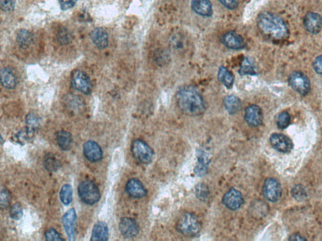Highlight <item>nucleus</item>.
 Masks as SVG:
<instances>
[{"instance_id":"f257e3e1","label":"nucleus","mask_w":322,"mask_h":241,"mask_svg":"<svg viewBox=\"0 0 322 241\" xmlns=\"http://www.w3.org/2000/svg\"><path fill=\"white\" fill-rule=\"evenodd\" d=\"M176 97L179 108L184 114L190 116H199L205 110L203 97L192 86L181 88Z\"/></svg>"},{"instance_id":"f03ea898","label":"nucleus","mask_w":322,"mask_h":241,"mask_svg":"<svg viewBox=\"0 0 322 241\" xmlns=\"http://www.w3.org/2000/svg\"><path fill=\"white\" fill-rule=\"evenodd\" d=\"M259 29L264 35L281 40L288 35L287 24L280 16L270 12H262L257 16Z\"/></svg>"},{"instance_id":"7ed1b4c3","label":"nucleus","mask_w":322,"mask_h":241,"mask_svg":"<svg viewBox=\"0 0 322 241\" xmlns=\"http://www.w3.org/2000/svg\"><path fill=\"white\" fill-rule=\"evenodd\" d=\"M176 228L181 234L186 236L194 237L200 233L201 225L195 215L191 213H185L179 218Z\"/></svg>"},{"instance_id":"20e7f679","label":"nucleus","mask_w":322,"mask_h":241,"mask_svg":"<svg viewBox=\"0 0 322 241\" xmlns=\"http://www.w3.org/2000/svg\"><path fill=\"white\" fill-rule=\"evenodd\" d=\"M78 194L81 200L88 205H94L100 200L101 194L99 188L93 182L85 180L78 187Z\"/></svg>"},{"instance_id":"39448f33","label":"nucleus","mask_w":322,"mask_h":241,"mask_svg":"<svg viewBox=\"0 0 322 241\" xmlns=\"http://www.w3.org/2000/svg\"><path fill=\"white\" fill-rule=\"evenodd\" d=\"M134 158L142 164H149L153 161L154 152L146 143L141 139L135 140L131 145Z\"/></svg>"},{"instance_id":"423d86ee","label":"nucleus","mask_w":322,"mask_h":241,"mask_svg":"<svg viewBox=\"0 0 322 241\" xmlns=\"http://www.w3.org/2000/svg\"><path fill=\"white\" fill-rule=\"evenodd\" d=\"M289 83L291 88L302 96L309 94L310 90V80L303 72L295 71L291 73Z\"/></svg>"},{"instance_id":"0eeeda50","label":"nucleus","mask_w":322,"mask_h":241,"mask_svg":"<svg viewBox=\"0 0 322 241\" xmlns=\"http://www.w3.org/2000/svg\"><path fill=\"white\" fill-rule=\"evenodd\" d=\"M71 86L83 94L89 95L92 91V85L90 78L86 73L81 71H74L71 76Z\"/></svg>"},{"instance_id":"6e6552de","label":"nucleus","mask_w":322,"mask_h":241,"mask_svg":"<svg viewBox=\"0 0 322 241\" xmlns=\"http://www.w3.org/2000/svg\"><path fill=\"white\" fill-rule=\"evenodd\" d=\"M263 195L267 200L276 203L281 198L282 189L281 184L275 178H269L266 180L262 189Z\"/></svg>"},{"instance_id":"1a4fd4ad","label":"nucleus","mask_w":322,"mask_h":241,"mask_svg":"<svg viewBox=\"0 0 322 241\" xmlns=\"http://www.w3.org/2000/svg\"><path fill=\"white\" fill-rule=\"evenodd\" d=\"M270 142L274 149L279 152L290 153L293 148L292 141L285 134L274 133L271 136Z\"/></svg>"},{"instance_id":"9d476101","label":"nucleus","mask_w":322,"mask_h":241,"mask_svg":"<svg viewBox=\"0 0 322 241\" xmlns=\"http://www.w3.org/2000/svg\"><path fill=\"white\" fill-rule=\"evenodd\" d=\"M222 202L226 208L236 211L242 207L244 200L241 193L236 189H231L224 195Z\"/></svg>"},{"instance_id":"9b49d317","label":"nucleus","mask_w":322,"mask_h":241,"mask_svg":"<svg viewBox=\"0 0 322 241\" xmlns=\"http://www.w3.org/2000/svg\"><path fill=\"white\" fill-rule=\"evenodd\" d=\"M77 212L74 209H69L63 217V223L69 240H75L77 235Z\"/></svg>"},{"instance_id":"f8f14e48","label":"nucleus","mask_w":322,"mask_h":241,"mask_svg":"<svg viewBox=\"0 0 322 241\" xmlns=\"http://www.w3.org/2000/svg\"><path fill=\"white\" fill-rule=\"evenodd\" d=\"M305 29L312 34H317L322 30V17L318 13L309 12L304 19Z\"/></svg>"},{"instance_id":"ddd939ff","label":"nucleus","mask_w":322,"mask_h":241,"mask_svg":"<svg viewBox=\"0 0 322 241\" xmlns=\"http://www.w3.org/2000/svg\"><path fill=\"white\" fill-rule=\"evenodd\" d=\"M221 41L225 47L233 50H240L246 46L244 39L236 32L231 31L222 36Z\"/></svg>"},{"instance_id":"4468645a","label":"nucleus","mask_w":322,"mask_h":241,"mask_svg":"<svg viewBox=\"0 0 322 241\" xmlns=\"http://www.w3.org/2000/svg\"><path fill=\"white\" fill-rule=\"evenodd\" d=\"M244 119L252 127H259L262 124L263 114L262 109L257 105H251L245 109Z\"/></svg>"},{"instance_id":"2eb2a0df","label":"nucleus","mask_w":322,"mask_h":241,"mask_svg":"<svg viewBox=\"0 0 322 241\" xmlns=\"http://www.w3.org/2000/svg\"><path fill=\"white\" fill-rule=\"evenodd\" d=\"M119 230L120 233L126 238L136 237L139 232L138 224L130 217L122 218L120 220Z\"/></svg>"},{"instance_id":"dca6fc26","label":"nucleus","mask_w":322,"mask_h":241,"mask_svg":"<svg viewBox=\"0 0 322 241\" xmlns=\"http://www.w3.org/2000/svg\"><path fill=\"white\" fill-rule=\"evenodd\" d=\"M84 154L87 159L91 162H97L103 158L102 148L97 143L89 140L85 143L83 147Z\"/></svg>"},{"instance_id":"f3484780","label":"nucleus","mask_w":322,"mask_h":241,"mask_svg":"<svg viewBox=\"0 0 322 241\" xmlns=\"http://www.w3.org/2000/svg\"><path fill=\"white\" fill-rule=\"evenodd\" d=\"M126 192L130 197L141 198L147 195V190L138 179L132 178L128 180L125 187Z\"/></svg>"},{"instance_id":"a211bd4d","label":"nucleus","mask_w":322,"mask_h":241,"mask_svg":"<svg viewBox=\"0 0 322 241\" xmlns=\"http://www.w3.org/2000/svg\"><path fill=\"white\" fill-rule=\"evenodd\" d=\"M192 8L198 15L211 16L213 15L212 4L210 0H192Z\"/></svg>"},{"instance_id":"6ab92c4d","label":"nucleus","mask_w":322,"mask_h":241,"mask_svg":"<svg viewBox=\"0 0 322 241\" xmlns=\"http://www.w3.org/2000/svg\"><path fill=\"white\" fill-rule=\"evenodd\" d=\"M93 43L100 49H105L108 46V35L105 29L97 28L90 33Z\"/></svg>"},{"instance_id":"aec40b11","label":"nucleus","mask_w":322,"mask_h":241,"mask_svg":"<svg viewBox=\"0 0 322 241\" xmlns=\"http://www.w3.org/2000/svg\"><path fill=\"white\" fill-rule=\"evenodd\" d=\"M1 83L4 88L13 89L17 85V77L15 72L10 67H4L1 71Z\"/></svg>"},{"instance_id":"412c9836","label":"nucleus","mask_w":322,"mask_h":241,"mask_svg":"<svg viewBox=\"0 0 322 241\" xmlns=\"http://www.w3.org/2000/svg\"><path fill=\"white\" fill-rule=\"evenodd\" d=\"M109 230L107 224L99 221L95 224L92 231L91 240H108Z\"/></svg>"},{"instance_id":"4be33fe9","label":"nucleus","mask_w":322,"mask_h":241,"mask_svg":"<svg viewBox=\"0 0 322 241\" xmlns=\"http://www.w3.org/2000/svg\"><path fill=\"white\" fill-rule=\"evenodd\" d=\"M224 106L230 114H236L242 109V102L239 97L234 95L228 96L223 100Z\"/></svg>"},{"instance_id":"5701e85b","label":"nucleus","mask_w":322,"mask_h":241,"mask_svg":"<svg viewBox=\"0 0 322 241\" xmlns=\"http://www.w3.org/2000/svg\"><path fill=\"white\" fill-rule=\"evenodd\" d=\"M33 41H34L33 35L29 30H20L16 35V41L22 49L29 48L30 46H32Z\"/></svg>"},{"instance_id":"b1692460","label":"nucleus","mask_w":322,"mask_h":241,"mask_svg":"<svg viewBox=\"0 0 322 241\" xmlns=\"http://www.w3.org/2000/svg\"><path fill=\"white\" fill-rule=\"evenodd\" d=\"M56 140L60 147L64 151L71 149L72 144L71 134L68 131L61 130L56 133Z\"/></svg>"},{"instance_id":"393cba45","label":"nucleus","mask_w":322,"mask_h":241,"mask_svg":"<svg viewBox=\"0 0 322 241\" xmlns=\"http://www.w3.org/2000/svg\"><path fill=\"white\" fill-rule=\"evenodd\" d=\"M218 78L220 82L222 83L228 88H232L234 85V75L225 67H221L218 70Z\"/></svg>"},{"instance_id":"a878e982","label":"nucleus","mask_w":322,"mask_h":241,"mask_svg":"<svg viewBox=\"0 0 322 241\" xmlns=\"http://www.w3.org/2000/svg\"><path fill=\"white\" fill-rule=\"evenodd\" d=\"M44 166L48 172H55L61 167V163L60 159L52 153H49L45 156Z\"/></svg>"},{"instance_id":"bb28decb","label":"nucleus","mask_w":322,"mask_h":241,"mask_svg":"<svg viewBox=\"0 0 322 241\" xmlns=\"http://www.w3.org/2000/svg\"><path fill=\"white\" fill-rule=\"evenodd\" d=\"M41 119L37 115L34 113H29L25 117V125L28 130L34 133L40 127Z\"/></svg>"},{"instance_id":"cd10ccee","label":"nucleus","mask_w":322,"mask_h":241,"mask_svg":"<svg viewBox=\"0 0 322 241\" xmlns=\"http://www.w3.org/2000/svg\"><path fill=\"white\" fill-rule=\"evenodd\" d=\"M209 158L205 153L200 152L198 156V161L197 167L195 168V173L199 176L205 174L208 168Z\"/></svg>"},{"instance_id":"c85d7f7f","label":"nucleus","mask_w":322,"mask_h":241,"mask_svg":"<svg viewBox=\"0 0 322 241\" xmlns=\"http://www.w3.org/2000/svg\"><path fill=\"white\" fill-rule=\"evenodd\" d=\"M61 201L64 205L68 206L71 203L72 200V189L71 186L69 184L64 185L61 190Z\"/></svg>"},{"instance_id":"c756f323","label":"nucleus","mask_w":322,"mask_h":241,"mask_svg":"<svg viewBox=\"0 0 322 241\" xmlns=\"http://www.w3.org/2000/svg\"><path fill=\"white\" fill-rule=\"evenodd\" d=\"M239 74L241 75L256 74V69L251 61L249 58H245L242 61L239 69Z\"/></svg>"},{"instance_id":"7c9ffc66","label":"nucleus","mask_w":322,"mask_h":241,"mask_svg":"<svg viewBox=\"0 0 322 241\" xmlns=\"http://www.w3.org/2000/svg\"><path fill=\"white\" fill-rule=\"evenodd\" d=\"M33 134L30 132L27 129L25 128V130L19 131V132L16 134L15 138L16 142L19 143L20 144L24 145L29 142L30 140H31L33 136Z\"/></svg>"},{"instance_id":"2f4dec72","label":"nucleus","mask_w":322,"mask_h":241,"mask_svg":"<svg viewBox=\"0 0 322 241\" xmlns=\"http://www.w3.org/2000/svg\"><path fill=\"white\" fill-rule=\"evenodd\" d=\"M58 41L61 45H66L70 43L72 40V35L69 30L66 28H61L58 31L57 35Z\"/></svg>"},{"instance_id":"473e14b6","label":"nucleus","mask_w":322,"mask_h":241,"mask_svg":"<svg viewBox=\"0 0 322 241\" xmlns=\"http://www.w3.org/2000/svg\"><path fill=\"white\" fill-rule=\"evenodd\" d=\"M291 122V116L287 111L282 112L277 118V126L279 129L283 130L289 126Z\"/></svg>"},{"instance_id":"72a5a7b5","label":"nucleus","mask_w":322,"mask_h":241,"mask_svg":"<svg viewBox=\"0 0 322 241\" xmlns=\"http://www.w3.org/2000/svg\"><path fill=\"white\" fill-rule=\"evenodd\" d=\"M291 195L293 197L296 199V200L299 201H302L306 198L307 195L306 190L304 189L302 186H296L293 188L291 190Z\"/></svg>"},{"instance_id":"f704fd0d","label":"nucleus","mask_w":322,"mask_h":241,"mask_svg":"<svg viewBox=\"0 0 322 241\" xmlns=\"http://www.w3.org/2000/svg\"><path fill=\"white\" fill-rule=\"evenodd\" d=\"M24 212L23 209L21 204L20 203H16L11 207L10 211V217L14 220H19L23 216Z\"/></svg>"},{"instance_id":"c9c22d12","label":"nucleus","mask_w":322,"mask_h":241,"mask_svg":"<svg viewBox=\"0 0 322 241\" xmlns=\"http://www.w3.org/2000/svg\"><path fill=\"white\" fill-rule=\"evenodd\" d=\"M16 0H0V7L3 12H12L15 8Z\"/></svg>"},{"instance_id":"e433bc0d","label":"nucleus","mask_w":322,"mask_h":241,"mask_svg":"<svg viewBox=\"0 0 322 241\" xmlns=\"http://www.w3.org/2000/svg\"><path fill=\"white\" fill-rule=\"evenodd\" d=\"M45 237H46V239L47 240H64V238L61 236V235L55 229L53 228L47 230L46 233H45Z\"/></svg>"},{"instance_id":"4c0bfd02","label":"nucleus","mask_w":322,"mask_h":241,"mask_svg":"<svg viewBox=\"0 0 322 241\" xmlns=\"http://www.w3.org/2000/svg\"><path fill=\"white\" fill-rule=\"evenodd\" d=\"M0 201H1L2 209H6L9 206L11 200V195L7 190H2L1 196H0Z\"/></svg>"},{"instance_id":"58836bf2","label":"nucleus","mask_w":322,"mask_h":241,"mask_svg":"<svg viewBox=\"0 0 322 241\" xmlns=\"http://www.w3.org/2000/svg\"><path fill=\"white\" fill-rule=\"evenodd\" d=\"M196 193L199 198L204 199L208 196L209 190L203 184H198L196 187Z\"/></svg>"},{"instance_id":"ea45409f","label":"nucleus","mask_w":322,"mask_h":241,"mask_svg":"<svg viewBox=\"0 0 322 241\" xmlns=\"http://www.w3.org/2000/svg\"><path fill=\"white\" fill-rule=\"evenodd\" d=\"M223 6L229 10L236 9L239 6V0H218Z\"/></svg>"},{"instance_id":"a19ab883","label":"nucleus","mask_w":322,"mask_h":241,"mask_svg":"<svg viewBox=\"0 0 322 241\" xmlns=\"http://www.w3.org/2000/svg\"><path fill=\"white\" fill-rule=\"evenodd\" d=\"M78 1V0H59L61 9L64 11L73 8Z\"/></svg>"},{"instance_id":"79ce46f5","label":"nucleus","mask_w":322,"mask_h":241,"mask_svg":"<svg viewBox=\"0 0 322 241\" xmlns=\"http://www.w3.org/2000/svg\"><path fill=\"white\" fill-rule=\"evenodd\" d=\"M184 38L181 35H176L172 39V45L174 49L178 50L184 47V44L182 43Z\"/></svg>"},{"instance_id":"37998d69","label":"nucleus","mask_w":322,"mask_h":241,"mask_svg":"<svg viewBox=\"0 0 322 241\" xmlns=\"http://www.w3.org/2000/svg\"><path fill=\"white\" fill-rule=\"evenodd\" d=\"M313 68L318 74L322 75V55L318 56L315 60Z\"/></svg>"},{"instance_id":"c03bdc74","label":"nucleus","mask_w":322,"mask_h":241,"mask_svg":"<svg viewBox=\"0 0 322 241\" xmlns=\"http://www.w3.org/2000/svg\"><path fill=\"white\" fill-rule=\"evenodd\" d=\"M290 240H306L307 239H305V237L301 236L300 234H294L291 235L290 237L289 238Z\"/></svg>"}]
</instances>
